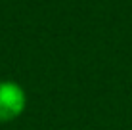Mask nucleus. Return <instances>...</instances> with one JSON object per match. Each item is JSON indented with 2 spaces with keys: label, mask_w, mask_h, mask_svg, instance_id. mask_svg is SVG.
Listing matches in <instances>:
<instances>
[{
  "label": "nucleus",
  "mask_w": 132,
  "mask_h": 130,
  "mask_svg": "<svg viewBox=\"0 0 132 130\" xmlns=\"http://www.w3.org/2000/svg\"><path fill=\"white\" fill-rule=\"evenodd\" d=\"M27 109V92L15 80H0V124L19 119Z\"/></svg>",
  "instance_id": "f257e3e1"
}]
</instances>
